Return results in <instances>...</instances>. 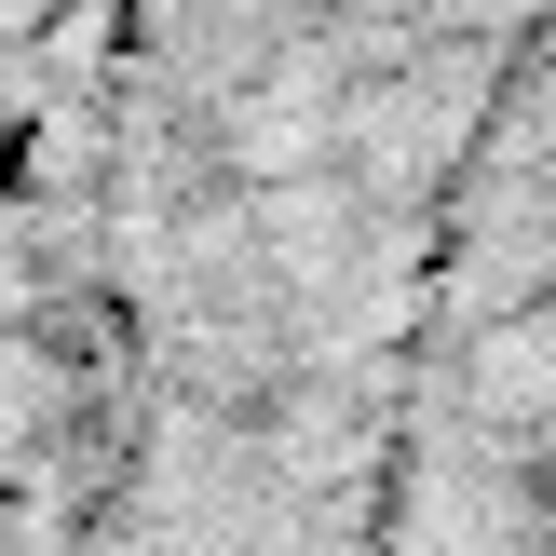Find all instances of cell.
I'll return each instance as SVG.
<instances>
[{"instance_id":"obj_1","label":"cell","mask_w":556,"mask_h":556,"mask_svg":"<svg viewBox=\"0 0 556 556\" xmlns=\"http://www.w3.org/2000/svg\"><path fill=\"white\" fill-rule=\"evenodd\" d=\"M353 556H556V0H503L434 136Z\"/></svg>"}]
</instances>
